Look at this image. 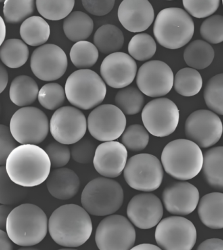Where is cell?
I'll list each match as a JSON object with an SVG mask.
<instances>
[{
  "label": "cell",
  "instance_id": "6da1fadb",
  "mask_svg": "<svg viewBox=\"0 0 223 250\" xmlns=\"http://www.w3.org/2000/svg\"><path fill=\"white\" fill-rule=\"evenodd\" d=\"M7 174L15 184L24 188L39 186L51 173L49 156L37 145H20L9 155L5 163Z\"/></svg>",
  "mask_w": 223,
  "mask_h": 250
},
{
  "label": "cell",
  "instance_id": "7a4b0ae2",
  "mask_svg": "<svg viewBox=\"0 0 223 250\" xmlns=\"http://www.w3.org/2000/svg\"><path fill=\"white\" fill-rule=\"evenodd\" d=\"M48 228L56 243L63 247L76 248L88 241L93 226L89 213L72 204L55 209L50 217Z\"/></svg>",
  "mask_w": 223,
  "mask_h": 250
},
{
  "label": "cell",
  "instance_id": "3957f363",
  "mask_svg": "<svg viewBox=\"0 0 223 250\" xmlns=\"http://www.w3.org/2000/svg\"><path fill=\"white\" fill-rule=\"evenodd\" d=\"M47 215L33 204H22L15 207L7 218L6 232L11 241L22 247L40 243L47 236Z\"/></svg>",
  "mask_w": 223,
  "mask_h": 250
},
{
  "label": "cell",
  "instance_id": "277c9868",
  "mask_svg": "<svg viewBox=\"0 0 223 250\" xmlns=\"http://www.w3.org/2000/svg\"><path fill=\"white\" fill-rule=\"evenodd\" d=\"M204 155L199 146L187 139L173 140L161 154V164L173 178L187 181L195 178L203 169Z\"/></svg>",
  "mask_w": 223,
  "mask_h": 250
},
{
  "label": "cell",
  "instance_id": "5b68a950",
  "mask_svg": "<svg viewBox=\"0 0 223 250\" xmlns=\"http://www.w3.org/2000/svg\"><path fill=\"white\" fill-rule=\"evenodd\" d=\"M195 24L187 11L178 7L161 10L153 25V34L162 47L178 49L187 45L193 37Z\"/></svg>",
  "mask_w": 223,
  "mask_h": 250
},
{
  "label": "cell",
  "instance_id": "8992f818",
  "mask_svg": "<svg viewBox=\"0 0 223 250\" xmlns=\"http://www.w3.org/2000/svg\"><path fill=\"white\" fill-rule=\"evenodd\" d=\"M103 79L93 70H78L72 73L65 83L67 99L76 108L89 110L101 104L107 95Z\"/></svg>",
  "mask_w": 223,
  "mask_h": 250
},
{
  "label": "cell",
  "instance_id": "52a82bcc",
  "mask_svg": "<svg viewBox=\"0 0 223 250\" xmlns=\"http://www.w3.org/2000/svg\"><path fill=\"white\" fill-rule=\"evenodd\" d=\"M124 200V190L121 185L107 178H97L88 183L81 197L83 208L95 216L116 212L122 207Z\"/></svg>",
  "mask_w": 223,
  "mask_h": 250
},
{
  "label": "cell",
  "instance_id": "ba28073f",
  "mask_svg": "<svg viewBox=\"0 0 223 250\" xmlns=\"http://www.w3.org/2000/svg\"><path fill=\"white\" fill-rule=\"evenodd\" d=\"M9 128L13 138L21 145H37L47 137L50 124L41 109L28 106L18 109L13 115Z\"/></svg>",
  "mask_w": 223,
  "mask_h": 250
},
{
  "label": "cell",
  "instance_id": "9c48e42d",
  "mask_svg": "<svg viewBox=\"0 0 223 250\" xmlns=\"http://www.w3.org/2000/svg\"><path fill=\"white\" fill-rule=\"evenodd\" d=\"M127 184L137 191L151 192L162 184L164 171L160 161L151 154H138L130 157L124 170Z\"/></svg>",
  "mask_w": 223,
  "mask_h": 250
},
{
  "label": "cell",
  "instance_id": "30bf717a",
  "mask_svg": "<svg viewBox=\"0 0 223 250\" xmlns=\"http://www.w3.org/2000/svg\"><path fill=\"white\" fill-rule=\"evenodd\" d=\"M155 238L162 250H192L197 242V232L191 221L176 215L159 223Z\"/></svg>",
  "mask_w": 223,
  "mask_h": 250
},
{
  "label": "cell",
  "instance_id": "8fae6325",
  "mask_svg": "<svg viewBox=\"0 0 223 250\" xmlns=\"http://www.w3.org/2000/svg\"><path fill=\"white\" fill-rule=\"evenodd\" d=\"M136 240V231L131 222L120 215L103 219L95 232V242L99 250H130Z\"/></svg>",
  "mask_w": 223,
  "mask_h": 250
},
{
  "label": "cell",
  "instance_id": "7c38bea8",
  "mask_svg": "<svg viewBox=\"0 0 223 250\" xmlns=\"http://www.w3.org/2000/svg\"><path fill=\"white\" fill-rule=\"evenodd\" d=\"M142 120L144 127L151 135L167 137L178 127L180 111L174 102L167 98H159L144 106Z\"/></svg>",
  "mask_w": 223,
  "mask_h": 250
},
{
  "label": "cell",
  "instance_id": "4fadbf2b",
  "mask_svg": "<svg viewBox=\"0 0 223 250\" xmlns=\"http://www.w3.org/2000/svg\"><path fill=\"white\" fill-rule=\"evenodd\" d=\"M87 125L90 134L98 141H114L126 130V117L116 105L103 104L90 113Z\"/></svg>",
  "mask_w": 223,
  "mask_h": 250
},
{
  "label": "cell",
  "instance_id": "5bb4252c",
  "mask_svg": "<svg viewBox=\"0 0 223 250\" xmlns=\"http://www.w3.org/2000/svg\"><path fill=\"white\" fill-rule=\"evenodd\" d=\"M87 120L80 109L64 106L54 113L50 121V131L56 141L65 145L74 144L84 138Z\"/></svg>",
  "mask_w": 223,
  "mask_h": 250
},
{
  "label": "cell",
  "instance_id": "9a60e30c",
  "mask_svg": "<svg viewBox=\"0 0 223 250\" xmlns=\"http://www.w3.org/2000/svg\"><path fill=\"white\" fill-rule=\"evenodd\" d=\"M222 121L218 115L210 110L199 109L188 117L185 124V133L200 148L215 145L222 136Z\"/></svg>",
  "mask_w": 223,
  "mask_h": 250
},
{
  "label": "cell",
  "instance_id": "2e32d148",
  "mask_svg": "<svg viewBox=\"0 0 223 250\" xmlns=\"http://www.w3.org/2000/svg\"><path fill=\"white\" fill-rule=\"evenodd\" d=\"M174 74L164 62L151 61L142 64L138 71L136 82L138 89L149 97H164L174 84Z\"/></svg>",
  "mask_w": 223,
  "mask_h": 250
},
{
  "label": "cell",
  "instance_id": "e0dca14e",
  "mask_svg": "<svg viewBox=\"0 0 223 250\" xmlns=\"http://www.w3.org/2000/svg\"><path fill=\"white\" fill-rule=\"evenodd\" d=\"M68 61L66 54L59 46L45 44L33 52L30 68L35 76L44 82L59 80L66 72Z\"/></svg>",
  "mask_w": 223,
  "mask_h": 250
},
{
  "label": "cell",
  "instance_id": "ac0fdd59",
  "mask_svg": "<svg viewBox=\"0 0 223 250\" xmlns=\"http://www.w3.org/2000/svg\"><path fill=\"white\" fill-rule=\"evenodd\" d=\"M103 80L114 88H124L131 84L137 73L135 61L128 54L117 52L108 55L101 63Z\"/></svg>",
  "mask_w": 223,
  "mask_h": 250
},
{
  "label": "cell",
  "instance_id": "d6986e66",
  "mask_svg": "<svg viewBox=\"0 0 223 250\" xmlns=\"http://www.w3.org/2000/svg\"><path fill=\"white\" fill-rule=\"evenodd\" d=\"M127 214L136 228L149 229L157 226L163 215L161 200L152 193L138 194L128 204Z\"/></svg>",
  "mask_w": 223,
  "mask_h": 250
},
{
  "label": "cell",
  "instance_id": "ffe728a7",
  "mask_svg": "<svg viewBox=\"0 0 223 250\" xmlns=\"http://www.w3.org/2000/svg\"><path fill=\"white\" fill-rule=\"evenodd\" d=\"M162 199L165 209L169 213L184 216L191 214L197 208L200 193L193 184L182 181L167 186L163 192Z\"/></svg>",
  "mask_w": 223,
  "mask_h": 250
},
{
  "label": "cell",
  "instance_id": "44dd1931",
  "mask_svg": "<svg viewBox=\"0 0 223 250\" xmlns=\"http://www.w3.org/2000/svg\"><path fill=\"white\" fill-rule=\"evenodd\" d=\"M128 157V150L120 142H104L96 148L94 168L105 178H117L124 170Z\"/></svg>",
  "mask_w": 223,
  "mask_h": 250
},
{
  "label": "cell",
  "instance_id": "7402d4cb",
  "mask_svg": "<svg viewBox=\"0 0 223 250\" xmlns=\"http://www.w3.org/2000/svg\"><path fill=\"white\" fill-rule=\"evenodd\" d=\"M118 15L122 26L133 33L147 30L155 18L154 9L147 0H124L119 7Z\"/></svg>",
  "mask_w": 223,
  "mask_h": 250
},
{
  "label": "cell",
  "instance_id": "603a6c76",
  "mask_svg": "<svg viewBox=\"0 0 223 250\" xmlns=\"http://www.w3.org/2000/svg\"><path fill=\"white\" fill-rule=\"evenodd\" d=\"M80 186L77 174L67 168L52 171L47 180L48 191L53 197L59 200L72 199L77 194Z\"/></svg>",
  "mask_w": 223,
  "mask_h": 250
},
{
  "label": "cell",
  "instance_id": "cb8c5ba5",
  "mask_svg": "<svg viewBox=\"0 0 223 250\" xmlns=\"http://www.w3.org/2000/svg\"><path fill=\"white\" fill-rule=\"evenodd\" d=\"M198 214L205 226L211 229H223V193L207 194L200 199Z\"/></svg>",
  "mask_w": 223,
  "mask_h": 250
},
{
  "label": "cell",
  "instance_id": "d4e9b609",
  "mask_svg": "<svg viewBox=\"0 0 223 250\" xmlns=\"http://www.w3.org/2000/svg\"><path fill=\"white\" fill-rule=\"evenodd\" d=\"M202 170L209 186L223 193V146L212 147L205 152Z\"/></svg>",
  "mask_w": 223,
  "mask_h": 250
},
{
  "label": "cell",
  "instance_id": "484cf974",
  "mask_svg": "<svg viewBox=\"0 0 223 250\" xmlns=\"http://www.w3.org/2000/svg\"><path fill=\"white\" fill-rule=\"evenodd\" d=\"M39 86L36 81L28 76L16 77L11 82L9 98L14 104L19 107H28L37 99Z\"/></svg>",
  "mask_w": 223,
  "mask_h": 250
},
{
  "label": "cell",
  "instance_id": "4316f807",
  "mask_svg": "<svg viewBox=\"0 0 223 250\" xmlns=\"http://www.w3.org/2000/svg\"><path fill=\"white\" fill-rule=\"evenodd\" d=\"M63 32L71 42L86 41L93 30V21L91 17L82 11H74L65 19Z\"/></svg>",
  "mask_w": 223,
  "mask_h": 250
},
{
  "label": "cell",
  "instance_id": "83f0119b",
  "mask_svg": "<svg viewBox=\"0 0 223 250\" xmlns=\"http://www.w3.org/2000/svg\"><path fill=\"white\" fill-rule=\"evenodd\" d=\"M20 34L22 41L32 47L43 45L49 39L51 28L41 17L32 16L21 24Z\"/></svg>",
  "mask_w": 223,
  "mask_h": 250
},
{
  "label": "cell",
  "instance_id": "f1b7e54d",
  "mask_svg": "<svg viewBox=\"0 0 223 250\" xmlns=\"http://www.w3.org/2000/svg\"><path fill=\"white\" fill-rule=\"evenodd\" d=\"M93 42L98 51L109 55L122 49L124 44V34L114 25H103L94 34Z\"/></svg>",
  "mask_w": 223,
  "mask_h": 250
},
{
  "label": "cell",
  "instance_id": "f546056e",
  "mask_svg": "<svg viewBox=\"0 0 223 250\" xmlns=\"http://www.w3.org/2000/svg\"><path fill=\"white\" fill-rule=\"evenodd\" d=\"M214 57V49L210 44L201 40L192 42L184 53V61L187 66L197 70L210 66Z\"/></svg>",
  "mask_w": 223,
  "mask_h": 250
},
{
  "label": "cell",
  "instance_id": "4dcf8cb0",
  "mask_svg": "<svg viewBox=\"0 0 223 250\" xmlns=\"http://www.w3.org/2000/svg\"><path fill=\"white\" fill-rule=\"evenodd\" d=\"M29 49L22 40L9 39L5 40L0 47V59L8 68H20L28 61Z\"/></svg>",
  "mask_w": 223,
  "mask_h": 250
},
{
  "label": "cell",
  "instance_id": "1f68e13d",
  "mask_svg": "<svg viewBox=\"0 0 223 250\" xmlns=\"http://www.w3.org/2000/svg\"><path fill=\"white\" fill-rule=\"evenodd\" d=\"M203 84V78L197 70L185 68L177 72L173 86L179 95L191 97L199 93Z\"/></svg>",
  "mask_w": 223,
  "mask_h": 250
},
{
  "label": "cell",
  "instance_id": "d6a6232c",
  "mask_svg": "<svg viewBox=\"0 0 223 250\" xmlns=\"http://www.w3.org/2000/svg\"><path fill=\"white\" fill-rule=\"evenodd\" d=\"M114 101L125 115H134L142 110L145 99L138 88L128 86L117 92Z\"/></svg>",
  "mask_w": 223,
  "mask_h": 250
},
{
  "label": "cell",
  "instance_id": "836d02e7",
  "mask_svg": "<svg viewBox=\"0 0 223 250\" xmlns=\"http://www.w3.org/2000/svg\"><path fill=\"white\" fill-rule=\"evenodd\" d=\"M28 189L13 182L5 167H0V204L12 206L20 203L27 197Z\"/></svg>",
  "mask_w": 223,
  "mask_h": 250
},
{
  "label": "cell",
  "instance_id": "e575fe53",
  "mask_svg": "<svg viewBox=\"0 0 223 250\" xmlns=\"http://www.w3.org/2000/svg\"><path fill=\"white\" fill-rule=\"evenodd\" d=\"M71 61L80 70H88L99 59V51L94 44L87 41L77 42L71 48Z\"/></svg>",
  "mask_w": 223,
  "mask_h": 250
},
{
  "label": "cell",
  "instance_id": "d590c367",
  "mask_svg": "<svg viewBox=\"0 0 223 250\" xmlns=\"http://www.w3.org/2000/svg\"><path fill=\"white\" fill-rule=\"evenodd\" d=\"M38 12L47 20L57 21L70 15L74 5V0H37Z\"/></svg>",
  "mask_w": 223,
  "mask_h": 250
},
{
  "label": "cell",
  "instance_id": "8d00e7d4",
  "mask_svg": "<svg viewBox=\"0 0 223 250\" xmlns=\"http://www.w3.org/2000/svg\"><path fill=\"white\" fill-rule=\"evenodd\" d=\"M34 0H5L3 5L5 21L8 24H19L30 18L34 13Z\"/></svg>",
  "mask_w": 223,
  "mask_h": 250
},
{
  "label": "cell",
  "instance_id": "74e56055",
  "mask_svg": "<svg viewBox=\"0 0 223 250\" xmlns=\"http://www.w3.org/2000/svg\"><path fill=\"white\" fill-rule=\"evenodd\" d=\"M157 45L149 34H138L130 40L128 51L132 59L138 61H146L151 59L156 53Z\"/></svg>",
  "mask_w": 223,
  "mask_h": 250
},
{
  "label": "cell",
  "instance_id": "f35d334b",
  "mask_svg": "<svg viewBox=\"0 0 223 250\" xmlns=\"http://www.w3.org/2000/svg\"><path fill=\"white\" fill-rule=\"evenodd\" d=\"M204 99L211 111L223 115V73L213 76L207 82Z\"/></svg>",
  "mask_w": 223,
  "mask_h": 250
},
{
  "label": "cell",
  "instance_id": "ab89813d",
  "mask_svg": "<svg viewBox=\"0 0 223 250\" xmlns=\"http://www.w3.org/2000/svg\"><path fill=\"white\" fill-rule=\"evenodd\" d=\"M66 99L63 86L56 83H47L39 90L37 99L44 108L56 110L60 108Z\"/></svg>",
  "mask_w": 223,
  "mask_h": 250
},
{
  "label": "cell",
  "instance_id": "60d3db41",
  "mask_svg": "<svg viewBox=\"0 0 223 250\" xmlns=\"http://www.w3.org/2000/svg\"><path fill=\"white\" fill-rule=\"evenodd\" d=\"M121 136L122 144L130 151H141L149 143V136L148 130L140 125H130Z\"/></svg>",
  "mask_w": 223,
  "mask_h": 250
},
{
  "label": "cell",
  "instance_id": "b9f144b4",
  "mask_svg": "<svg viewBox=\"0 0 223 250\" xmlns=\"http://www.w3.org/2000/svg\"><path fill=\"white\" fill-rule=\"evenodd\" d=\"M200 32L207 43L218 44L223 42V16L215 15L208 17L203 22Z\"/></svg>",
  "mask_w": 223,
  "mask_h": 250
},
{
  "label": "cell",
  "instance_id": "7bdbcfd3",
  "mask_svg": "<svg viewBox=\"0 0 223 250\" xmlns=\"http://www.w3.org/2000/svg\"><path fill=\"white\" fill-rule=\"evenodd\" d=\"M188 14L198 19L206 18L214 14L220 5L219 0H184Z\"/></svg>",
  "mask_w": 223,
  "mask_h": 250
},
{
  "label": "cell",
  "instance_id": "ee69618b",
  "mask_svg": "<svg viewBox=\"0 0 223 250\" xmlns=\"http://www.w3.org/2000/svg\"><path fill=\"white\" fill-rule=\"evenodd\" d=\"M95 151V144L92 140L82 138L73 144L71 155L75 162L80 164H89L93 162Z\"/></svg>",
  "mask_w": 223,
  "mask_h": 250
},
{
  "label": "cell",
  "instance_id": "f6af8a7d",
  "mask_svg": "<svg viewBox=\"0 0 223 250\" xmlns=\"http://www.w3.org/2000/svg\"><path fill=\"white\" fill-rule=\"evenodd\" d=\"M53 168H62L67 165L71 159V151L67 145L57 142H52L45 148Z\"/></svg>",
  "mask_w": 223,
  "mask_h": 250
},
{
  "label": "cell",
  "instance_id": "bcb514c9",
  "mask_svg": "<svg viewBox=\"0 0 223 250\" xmlns=\"http://www.w3.org/2000/svg\"><path fill=\"white\" fill-rule=\"evenodd\" d=\"M17 143L10 128L6 125L0 124V166L5 165L11 152L18 147Z\"/></svg>",
  "mask_w": 223,
  "mask_h": 250
},
{
  "label": "cell",
  "instance_id": "7dc6e473",
  "mask_svg": "<svg viewBox=\"0 0 223 250\" xmlns=\"http://www.w3.org/2000/svg\"><path fill=\"white\" fill-rule=\"evenodd\" d=\"M115 4L114 0H83L84 8L90 14L104 16L109 14Z\"/></svg>",
  "mask_w": 223,
  "mask_h": 250
},
{
  "label": "cell",
  "instance_id": "c3c4849f",
  "mask_svg": "<svg viewBox=\"0 0 223 250\" xmlns=\"http://www.w3.org/2000/svg\"><path fill=\"white\" fill-rule=\"evenodd\" d=\"M197 250H223V240L219 238H209L202 242Z\"/></svg>",
  "mask_w": 223,
  "mask_h": 250
},
{
  "label": "cell",
  "instance_id": "681fc988",
  "mask_svg": "<svg viewBox=\"0 0 223 250\" xmlns=\"http://www.w3.org/2000/svg\"><path fill=\"white\" fill-rule=\"evenodd\" d=\"M13 209L11 206L0 205V230L6 229L7 218Z\"/></svg>",
  "mask_w": 223,
  "mask_h": 250
},
{
  "label": "cell",
  "instance_id": "f907efd6",
  "mask_svg": "<svg viewBox=\"0 0 223 250\" xmlns=\"http://www.w3.org/2000/svg\"><path fill=\"white\" fill-rule=\"evenodd\" d=\"M12 242L7 232L0 230V250H13Z\"/></svg>",
  "mask_w": 223,
  "mask_h": 250
},
{
  "label": "cell",
  "instance_id": "816d5d0a",
  "mask_svg": "<svg viewBox=\"0 0 223 250\" xmlns=\"http://www.w3.org/2000/svg\"><path fill=\"white\" fill-rule=\"evenodd\" d=\"M9 76L7 69L0 63V94L7 87Z\"/></svg>",
  "mask_w": 223,
  "mask_h": 250
},
{
  "label": "cell",
  "instance_id": "f5cc1de1",
  "mask_svg": "<svg viewBox=\"0 0 223 250\" xmlns=\"http://www.w3.org/2000/svg\"><path fill=\"white\" fill-rule=\"evenodd\" d=\"M130 250H162L159 246L151 244H142L134 246Z\"/></svg>",
  "mask_w": 223,
  "mask_h": 250
},
{
  "label": "cell",
  "instance_id": "db71d44e",
  "mask_svg": "<svg viewBox=\"0 0 223 250\" xmlns=\"http://www.w3.org/2000/svg\"><path fill=\"white\" fill-rule=\"evenodd\" d=\"M5 37H6V26H5L4 20L0 16V47L5 42Z\"/></svg>",
  "mask_w": 223,
  "mask_h": 250
},
{
  "label": "cell",
  "instance_id": "11a10c76",
  "mask_svg": "<svg viewBox=\"0 0 223 250\" xmlns=\"http://www.w3.org/2000/svg\"><path fill=\"white\" fill-rule=\"evenodd\" d=\"M18 250H40L39 249H37V248H35L33 247H22L20 248V249H19Z\"/></svg>",
  "mask_w": 223,
  "mask_h": 250
},
{
  "label": "cell",
  "instance_id": "9f6ffc18",
  "mask_svg": "<svg viewBox=\"0 0 223 250\" xmlns=\"http://www.w3.org/2000/svg\"><path fill=\"white\" fill-rule=\"evenodd\" d=\"M1 112H2V105H1V101H0V117H1Z\"/></svg>",
  "mask_w": 223,
  "mask_h": 250
},
{
  "label": "cell",
  "instance_id": "6f0895ef",
  "mask_svg": "<svg viewBox=\"0 0 223 250\" xmlns=\"http://www.w3.org/2000/svg\"><path fill=\"white\" fill-rule=\"evenodd\" d=\"M58 250H78L73 249V248H63V249H59Z\"/></svg>",
  "mask_w": 223,
  "mask_h": 250
},
{
  "label": "cell",
  "instance_id": "680465c9",
  "mask_svg": "<svg viewBox=\"0 0 223 250\" xmlns=\"http://www.w3.org/2000/svg\"><path fill=\"white\" fill-rule=\"evenodd\" d=\"M5 2V1H2V0H0V3Z\"/></svg>",
  "mask_w": 223,
  "mask_h": 250
},
{
  "label": "cell",
  "instance_id": "91938a15",
  "mask_svg": "<svg viewBox=\"0 0 223 250\" xmlns=\"http://www.w3.org/2000/svg\"></svg>",
  "mask_w": 223,
  "mask_h": 250
}]
</instances>
